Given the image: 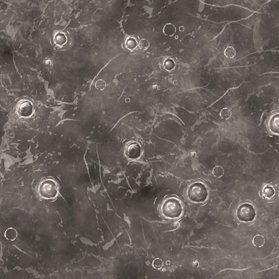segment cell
Wrapping results in <instances>:
<instances>
[{"label": "cell", "instance_id": "obj_1", "mask_svg": "<svg viewBox=\"0 0 279 279\" xmlns=\"http://www.w3.org/2000/svg\"><path fill=\"white\" fill-rule=\"evenodd\" d=\"M38 193L44 199H54L58 193L57 183L53 178H45L39 183Z\"/></svg>", "mask_w": 279, "mask_h": 279}, {"label": "cell", "instance_id": "obj_2", "mask_svg": "<svg viewBox=\"0 0 279 279\" xmlns=\"http://www.w3.org/2000/svg\"><path fill=\"white\" fill-rule=\"evenodd\" d=\"M162 213L165 216L174 218L181 216L182 208L181 203L176 199H168L162 205Z\"/></svg>", "mask_w": 279, "mask_h": 279}, {"label": "cell", "instance_id": "obj_3", "mask_svg": "<svg viewBox=\"0 0 279 279\" xmlns=\"http://www.w3.org/2000/svg\"><path fill=\"white\" fill-rule=\"evenodd\" d=\"M207 190L205 186L199 183L192 184L189 188L188 196L190 200L194 202H204L207 197Z\"/></svg>", "mask_w": 279, "mask_h": 279}, {"label": "cell", "instance_id": "obj_4", "mask_svg": "<svg viewBox=\"0 0 279 279\" xmlns=\"http://www.w3.org/2000/svg\"><path fill=\"white\" fill-rule=\"evenodd\" d=\"M254 208L249 204H244L241 205L237 211L238 219L244 222L252 221L255 217Z\"/></svg>", "mask_w": 279, "mask_h": 279}, {"label": "cell", "instance_id": "obj_5", "mask_svg": "<svg viewBox=\"0 0 279 279\" xmlns=\"http://www.w3.org/2000/svg\"><path fill=\"white\" fill-rule=\"evenodd\" d=\"M126 155L130 159H137L141 155V148L137 142H131L127 146Z\"/></svg>", "mask_w": 279, "mask_h": 279}, {"label": "cell", "instance_id": "obj_6", "mask_svg": "<svg viewBox=\"0 0 279 279\" xmlns=\"http://www.w3.org/2000/svg\"><path fill=\"white\" fill-rule=\"evenodd\" d=\"M138 41L134 37H130L126 39L125 41V47L130 52H134L138 47Z\"/></svg>", "mask_w": 279, "mask_h": 279}, {"label": "cell", "instance_id": "obj_7", "mask_svg": "<svg viewBox=\"0 0 279 279\" xmlns=\"http://www.w3.org/2000/svg\"><path fill=\"white\" fill-rule=\"evenodd\" d=\"M275 190L274 188L271 186H268L265 187L263 190L260 192L261 193V196L263 197V198H268V199H270L271 198L274 197L275 195Z\"/></svg>", "mask_w": 279, "mask_h": 279}, {"label": "cell", "instance_id": "obj_8", "mask_svg": "<svg viewBox=\"0 0 279 279\" xmlns=\"http://www.w3.org/2000/svg\"><path fill=\"white\" fill-rule=\"evenodd\" d=\"M17 235L18 233L16 230L13 228H8L5 232V237L10 241H14L17 237Z\"/></svg>", "mask_w": 279, "mask_h": 279}, {"label": "cell", "instance_id": "obj_9", "mask_svg": "<svg viewBox=\"0 0 279 279\" xmlns=\"http://www.w3.org/2000/svg\"><path fill=\"white\" fill-rule=\"evenodd\" d=\"M163 33L165 35L168 36H172L176 33V28L172 24H167L165 25L163 29Z\"/></svg>", "mask_w": 279, "mask_h": 279}, {"label": "cell", "instance_id": "obj_10", "mask_svg": "<svg viewBox=\"0 0 279 279\" xmlns=\"http://www.w3.org/2000/svg\"><path fill=\"white\" fill-rule=\"evenodd\" d=\"M67 37L65 34L60 33L55 37V43L60 47H63L67 42Z\"/></svg>", "mask_w": 279, "mask_h": 279}, {"label": "cell", "instance_id": "obj_11", "mask_svg": "<svg viewBox=\"0 0 279 279\" xmlns=\"http://www.w3.org/2000/svg\"><path fill=\"white\" fill-rule=\"evenodd\" d=\"M253 243L256 246L262 247L265 243V239L261 235H256L253 240Z\"/></svg>", "mask_w": 279, "mask_h": 279}, {"label": "cell", "instance_id": "obj_12", "mask_svg": "<svg viewBox=\"0 0 279 279\" xmlns=\"http://www.w3.org/2000/svg\"><path fill=\"white\" fill-rule=\"evenodd\" d=\"M138 47L142 51H146L150 47V43L148 40L145 39H142L139 42Z\"/></svg>", "mask_w": 279, "mask_h": 279}, {"label": "cell", "instance_id": "obj_13", "mask_svg": "<svg viewBox=\"0 0 279 279\" xmlns=\"http://www.w3.org/2000/svg\"><path fill=\"white\" fill-rule=\"evenodd\" d=\"M164 68L168 71H172L173 69L175 68V63L172 59H167L164 63Z\"/></svg>", "mask_w": 279, "mask_h": 279}, {"label": "cell", "instance_id": "obj_14", "mask_svg": "<svg viewBox=\"0 0 279 279\" xmlns=\"http://www.w3.org/2000/svg\"><path fill=\"white\" fill-rule=\"evenodd\" d=\"M224 55L228 58L232 59L236 55V50L233 47H228L224 51Z\"/></svg>", "mask_w": 279, "mask_h": 279}, {"label": "cell", "instance_id": "obj_15", "mask_svg": "<svg viewBox=\"0 0 279 279\" xmlns=\"http://www.w3.org/2000/svg\"><path fill=\"white\" fill-rule=\"evenodd\" d=\"M231 115H232V112L228 108H223L220 113V116L221 118L223 119H226V120L229 119L231 117Z\"/></svg>", "mask_w": 279, "mask_h": 279}, {"label": "cell", "instance_id": "obj_16", "mask_svg": "<svg viewBox=\"0 0 279 279\" xmlns=\"http://www.w3.org/2000/svg\"><path fill=\"white\" fill-rule=\"evenodd\" d=\"M213 175L215 176L218 177V178H220V177L222 176V175H223L224 170L220 166H216L213 169Z\"/></svg>", "mask_w": 279, "mask_h": 279}, {"label": "cell", "instance_id": "obj_17", "mask_svg": "<svg viewBox=\"0 0 279 279\" xmlns=\"http://www.w3.org/2000/svg\"><path fill=\"white\" fill-rule=\"evenodd\" d=\"M106 86V82L103 80H99L96 82L95 87L96 89L99 90H103Z\"/></svg>", "mask_w": 279, "mask_h": 279}, {"label": "cell", "instance_id": "obj_18", "mask_svg": "<svg viewBox=\"0 0 279 279\" xmlns=\"http://www.w3.org/2000/svg\"><path fill=\"white\" fill-rule=\"evenodd\" d=\"M153 266L154 268L156 269H160L162 268L163 266V261L160 258H156L153 263Z\"/></svg>", "mask_w": 279, "mask_h": 279}, {"label": "cell", "instance_id": "obj_19", "mask_svg": "<svg viewBox=\"0 0 279 279\" xmlns=\"http://www.w3.org/2000/svg\"><path fill=\"white\" fill-rule=\"evenodd\" d=\"M152 88H153V90H157L158 89V86L157 85H155V84H154V85H153Z\"/></svg>", "mask_w": 279, "mask_h": 279}, {"label": "cell", "instance_id": "obj_20", "mask_svg": "<svg viewBox=\"0 0 279 279\" xmlns=\"http://www.w3.org/2000/svg\"><path fill=\"white\" fill-rule=\"evenodd\" d=\"M190 155L192 158H194L195 156H196V153H195L194 151H192L190 153Z\"/></svg>", "mask_w": 279, "mask_h": 279}, {"label": "cell", "instance_id": "obj_21", "mask_svg": "<svg viewBox=\"0 0 279 279\" xmlns=\"http://www.w3.org/2000/svg\"><path fill=\"white\" fill-rule=\"evenodd\" d=\"M193 265L194 266V267H197L198 266V263L197 261H194L193 263Z\"/></svg>", "mask_w": 279, "mask_h": 279}]
</instances>
